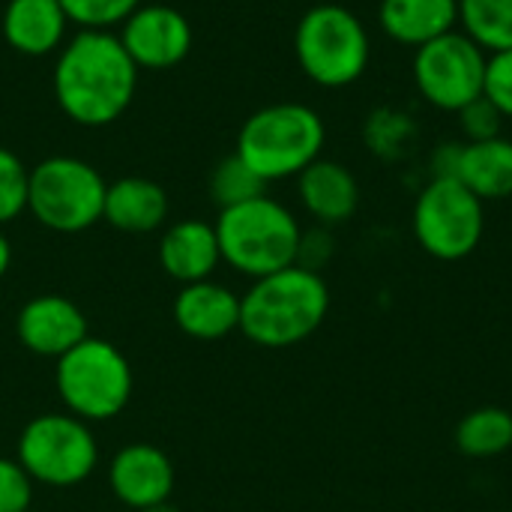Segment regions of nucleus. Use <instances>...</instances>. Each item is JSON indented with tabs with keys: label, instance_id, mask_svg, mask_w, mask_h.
I'll list each match as a JSON object with an SVG mask.
<instances>
[{
	"label": "nucleus",
	"instance_id": "nucleus-23",
	"mask_svg": "<svg viewBox=\"0 0 512 512\" xmlns=\"http://www.w3.org/2000/svg\"><path fill=\"white\" fill-rule=\"evenodd\" d=\"M210 198L219 204V210H228V207H237V204H246L252 198H261L267 195V183L237 156H225L213 171H210Z\"/></svg>",
	"mask_w": 512,
	"mask_h": 512
},
{
	"label": "nucleus",
	"instance_id": "nucleus-12",
	"mask_svg": "<svg viewBox=\"0 0 512 512\" xmlns=\"http://www.w3.org/2000/svg\"><path fill=\"white\" fill-rule=\"evenodd\" d=\"M15 333L27 351L54 360L90 336L84 312L60 294H39L27 300L15 318Z\"/></svg>",
	"mask_w": 512,
	"mask_h": 512
},
{
	"label": "nucleus",
	"instance_id": "nucleus-31",
	"mask_svg": "<svg viewBox=\"0 0 512 512\" xmlns=\"http://www.w3.org/2000/svg\"><path fill=\"white\" fill-rule=\"evenodd\" d=\"M462 147H465V141H447L432 150V159H429L432 180H456L459 177Z\"/></svg>",
	"mask_w": 512,
	"mask_h": 512
},
{
	"label": "nucleus",
	"instance_id": "nucleus-10",
	"mask_svg": "<svg viewBox=\"0 0 512 512\" xmlns=\"http://www.w3.org/2000/svg\"><path fill=\"white\" fill-rule=\"evenodd\" d=\"M489 54L459 27L414 51V84L420 96L441 111H462L483 96Z\"/></svg>",
	"mask_w": 512,
	"mask_h": 512
},
{
	"label": "nucleus",
	"instance_id": "nucleus-16",
	"mask_svg": "<svg viewBox=\"0 0 512 512\" xmlns=\"http://www.w3.org/2000/svg\"><path fill=\"white\" fill-rule=\"evenodd\" d=\"M3 39L24 57H45L63 48L69 18L60 0H9L0 18Z\"/></svg>",
	"mask_w": 512,
	"mask_h": 512
},
{
	"label": "nucleus",
	"instance_id": "nucleus-4",
	"mask_svg": "<svg viewBox=\"0 0 512 512\" xmlns=\"http://www.w3.org/2000/svg\"><path fill=\"white\" fill-rule=\"evenodd\" d=\"M213 228L222 261L249 279H261L297 264L303 228L297 216L270 195L219 210Z\"/></svg>",
	"mask_w": 512,
	"mask_h": 512
},
{
	"label": "nucleus",
	"instance_id": "nucleus-17",
	"mask_svg": "<svg viewBox=\"0 0 512 512\" xmlns=\"http://www.w3.org/2000/svg\"><path fill=\"white\" fill-rule=\"evenodd\" d=\"M159 264L180 285L204 282L222 264L216 228L204 219L174 222L159 240Z\"/></svg>",
	"mask_w": 512,
	"mask_h": 512
},
{
	"label": "nucleus",
	"instance_id": "nucleus-14",
	"mask_svg": "<svg viewBox=\"0 0 512 512\" xmlns=\"http://www.w3.org/2000/svg\"><path fill=\"white\" fill-rule=\"evenodd\" d=\"M297 195L306 213L324 228L348 222L360 207L357 177L342 162L324 156L297 174Z\"/></svg>",
	"mask_w": 512,
	"mask_h": 512
},
{
	"label": "nucleus",
	"instance_id": "nucleus-9",
	"mask_svg": "<svg viewBox=\"0 0 512 512\" xmlns=\"http://www.w3.org/2000/svg\"><path fill=\"white\" fill-rule=\"evenodd\" d=\"M420 249L438 261L474 255L486 231V204L459 180H429L411 213Z\"/></svg>",
	"mask_w": 512,
	"mask_h": 512
},
{
	"label": "nucleus",
	"instance_id": "nucleus-24",
	"mask_svg": "<svg viewBox=\"0 0 512 512\" xmlns=\"http://www.w3.org/2000/svg\"><path fill=\"white\" fill-rule=\"evenodd\" d=\"M414 135H417L414 120L396 108H378L375 114H369V120L363 126L366 147L381 159H402L408 153Z\"/></svg>",
	"mask_w": 512,
	"mask_h": 512
},
{
	"label": "nucleus",
	"instance_id": "nucleus-20",
	"mask_svg": "<svg viewBox=\"0 0 512 512\" xmlns=\"http://www.w3.org/2000/svg\"><path fill=\"white\" fill-rule=\"evenodd\" d=\"M459 183H465L483 204L512 198V141L498 135L489 141H465L459 162Z\"/></svg>",
	"mask_w": 512,
	"mask_h": 512
},
{
	"label": "nucleus",
	"instance_id": "nucleus-29",
	"mask_svg": "<svg viewBox=\"0 0 512 512\" xmlns=\"http://www.w3.org/2000/svg\"><path fill=\"white\" fill-rule=\"evenodd\" d=\"M33 504V480L18 459H0V512H24Z\"/></svg>",
	"mask_w": 512,
	"mask_h": 512
},
{
	"label": "nucleus",
	"instance_id": "nucleus-5",
	"mask_svg": "<svg viewBox=\"0 0 512 512\" xmlns=\"http://www.w3.org/2000/svg\"><path fill=\"white\" fill-rule=\"evenodd\" d=\"M294 54L309 81L336 90L363 78L372 42L357 12L339 3H318L297 21Z\"/></svg>",
	"mask_w": 512,
	"mask_h": 512
},
{
	"label": "nucleus",
	"instance_id": "nucleus-33",
	"mask_svg": "<svg viewBox=\"0 0 512 512\" xmlns=\"http://www.w3.org/2000/svg\"><path fill=\"white\" fill-rule=\"evenodd\" d=\"M141 512H180L171 501H162V504H156V507H147V510H141Z\"/></svg>",
	"mask_w": 512,
	"mask_h": 512
},
{
	"label": "nucleus",
	"instance_id": "nucleus-6",
	"mask_svg": "<svg viewBox=\"0 0 512 512\" xmlns=\"http://www.w3.org/2000/svg\"><path fill=\"white\" fill-rule=\"evenodd\" d=\"M54 384L66 411L84 423L117 417L132 399V366L105 339L87 336L57 360Z\"/></svg>",
	"mask_w": 512,
	"mask_h": 512
},
{
	"label": "nucleus",
	"instance_id": "nucleus-34",
	"mask_svg": "<svg viewBox=\"0 0 512 512\" xmlns=\"http://www.w3.org/2000/svg\"><path fill=\"white\" fill-rule=\"evenodd\" d=\"M24 512H36V510H24Z\"/></svg>",
	"mask_w": 512,
	"mask_h": 512
},
{
	"label": "nucleus",
	"instance_id": "nucleus-19",
	"mask_svg": "<svg viewBox=\"0 0 512 512\" xmlns=\"http://www.w3.org/2000/svg\"><path fill=\"white\" fill-rule=\"evenodd\" d=\"M381 30L408 48H420L459 27V0H381Z\"/></svg>",
	"mask_w": 512,
	"mask_h": 512
},
{
	"label": "nucleus",
	"instance_id": "nucleus-32",
	"mask_svg": "<svg viewBox=\"0 0 512 512\" xmlns=\"http://www.w3.org/2000/svg\"><path fill=\"white\" fill-rule=\"evenodd\" d=\"M9 264H12V246H9V240H6V234L0 231V279L6 276V270H9Z\"/></svg>",
	"mask_w": 512,
	"mask_h": 512
},
{
	"label": "nucleus",
	"instance_id": "nucleus-30",
	"mask_svg": "<svg viewBox=\"0 0 512 512\" xmlns=\"http://www.w3.org/2000/svg\"><path fill=\"white\" fill-rule=\"evenodd\" d=\"M336 252V243L330 237V228L318 225L312 231H303L300 234V249H297V264L306 267V270H315L321 273V267L333 258Z\"/></svg>",
	"mask_w": 512,
	"mask_h": 512
},
{
	"label": "nucleus",
	"instance_id": "nucleus-22",
	"mask_svg": "<svg viewBox=\"0 0 512 512\" xmlns=\"http://www.w3.org/2000/svg\"><path fill=\"white\" fill-rule=\"evenodd\" d=\"M459 30L486 54L512 48V0H459Z\"/></svg>",
	"mask_w": 512,
	"mask_h": 512
},
{
	"label": "nucleus",
	"instance_id": "nucleus-26",
	"mask_svg": "<svg viewBox=\"0 0 512 512\" xmlns=\"http://www.w3.org/2000/svg\"><path fill=\"white\" fill-rule=\"evenodd\" d=\"M30 168L6 147H0V225L18 219L27 210Z\"/></svg>",
	"mask_w": 512,
	"mask_h": 512
},
{
	"label": "nucleus",
	"instance_id": "nucleus-28",
	"mask_svg": "<svg viewBox=\"0 0 512 512\" xmlns=\"http://www.w3.org/2000/svg\"><path fill=\"white\" fill-rule=\"evenodd\" d=\"M456 120H459V129L465 135V141H489V138H498L501 135V111L486 99H474L468 102L462 111H456Z\"/></svg>",
	"mask_w": 512,
	"mask_h": 512
},
{
	"label": "nucleus",
	"instance_id": "nucleus-21",
	"mask_svg": "<svg viewBox=\"0 0 512 512\" xmlns=\"http://www.w3.org/2000/svg\"><path fill=\"white\" fill-rule=\"evenodd\" d=\"M512 447V414L486 405L468 411L456 426V450L468 459H495Z\"/></svg>",
	"mask_w": 512,
	"mask_h": 512
},
{
	"label": "nucleus",
	"instance_id": "nucleus-1",
	"mask_svg": "<svg viewBox=\"0 0 512 512\" xmlns=\"http://www.w3.org/2000/svg\"><path fill=\"white\" fill-rule=\"evenodd\" d=\"M138 66L114 30H78L54 63V99L78 126H108L123 117L138 87Z\"/></svg>",
	"mask_w": 512,
	"mask_h": 512
},
{
	"label": "nucleus",
	"instance_id": "nucleus-11",
	"mask_svg": "<svg viewBox=\"0 0 512 512\" xmlns=\"http://www.w3.org/2000/svg\"><path fill=\"white\" fill-rule=\"evenodd\" d=\"M120 42L138 69H171L186 60L192 51V24L189 18L165 3H141L123 24Z\"/></svg>",
	"mask_w": 512,
	"mask_h": 512
},
{
	"label": "nucleus",
	"instance_id": "nucleus-8",
	"mask_svg": "<svg viewBox=\"0 0 512 512\" xmlns=\"http://www.w3.org/2000/svg\"><path fill=\"white\" fill-rule=\"evenodd\" d=\"M15 459L33 483L69 489L93 474L99 447L84 420L72 414H39L24 426Z\"/></svg>",
	"mask_w": 512,
	"mask_h": 512
},
{
	"label": "nucleus",
	"instance_id": "nucleus-7",
	"mask_svg": "<svg viewBox=\"0 0 512 512\" xmlns=\"http://www.w3.org/2000/svg\"><path fill=\"white\" fill-rule=\"evenodd\" d=\"M108 183L102 174L75 156H48L30 168L27 213L57 234L87 231L102 219Z\"/></svg>",
	"mask_w": 512,
	"mask_h": 512
},
{
	"label": "nucleus",
	"instance_id": "nucleus-27",
	"mask_svg": "<svg viewBox=\"0 0 512 512\" xmlns=\"http://www.w3.org/2000/svg\"><path fill=\"white\" fill-rule=\"evenodd\" d=\"M483 96L501 111V117H512V48L489 54Z\"/></svg>",
	"mask_w": 512,
	"mask_h": 512
},
{
	"label": "nucleus",
	"instance_id": "nucleus-13",
	"mask_svg": "<svg viewBox=\"0 0 512 512\" xmlns=\"http://www.w3.org/2000/svg\"><path fill=\"white\" fill-rule=\"evenodd\" d=\"M111 495L129 510L141 512L171 498L174 465L153 444H129L108 465Z\"/></svg>",
	"mask_w": 512,
	"mask_h": 512
},
{
	"label": "nucleus",
	"instance_id": "nucleus-15",
	"mask_svg": "<svg viewBox=\"0 0 512 512\" xmlns=\"http://www.w3.org/2000/svg\"><path fill=\"white\" fill-rule=\"evenodd\" d=\"M174 321L192 339H225L240 330V297L213 279L183 285L174 300Z\"/></svg>",
	"mask_w": 512,
	"mask_h": 512
},
{
	"label": "nucleus",
	"instance_id": "nucleus-25",
	"mask_svg": "<svg viewBox=\"0 0 512 512\" xmlns=\"http://www.w3.org/2000/svg\"><path fill=\"white\" fill-rule=\"evenodd\" d=\"M60 6L78 30H114L141 6V0H60Z\"/></svg>",
	"mask_w": 512,
	"mask_h": 512
},
{
	"label": "nucleus",
	"instance_id": "nucleus-2",
	"mask_svg": "<svg viewBox=\"0 0 512 512\" xmlns=\"http://www.w3.org/2000/svg\"><path fill=\"white\" fill-rule=\"evenodd\" d=\"M330 312V288L321 273L291 264L252 279L240 297V333L261 348H291L306 342Z\"/></svg>",
	"mask_w": 512,
	"mask_h": 512
},
{
	"label": "nucleus",
	"instance_id": "nucleus-3",
	"mask_svg": "<svg viewBox=\"0 0 512 512\" xmlns=\"http://www.w3.org/2000/svg\"><path fill=\"white\" fill-rule=\"evenodd\" d=\"M327 141L324 120L303 102H276L258 108L237 135V156L264 180H288L321 159Z\"/></svg>",
	"mask_w": 512,
	"mask_h": 512
},
{
	"label": "nucleus",
	"instance_id": "nucleus-18",
	"mask_svg": "<svg viewBox=\"0 0 512 512\" xmlns=\"http://www.w3.org/2000/svg\"><path fill=\"white\" fill-rule=\"evenodd\" d=\"M102 219L123 234L159 231L168 219V192L147 177H120L105 189Z\"/></svg>",
	"mask_w": 512,
	"mask_h": 512
}]
</instances>
